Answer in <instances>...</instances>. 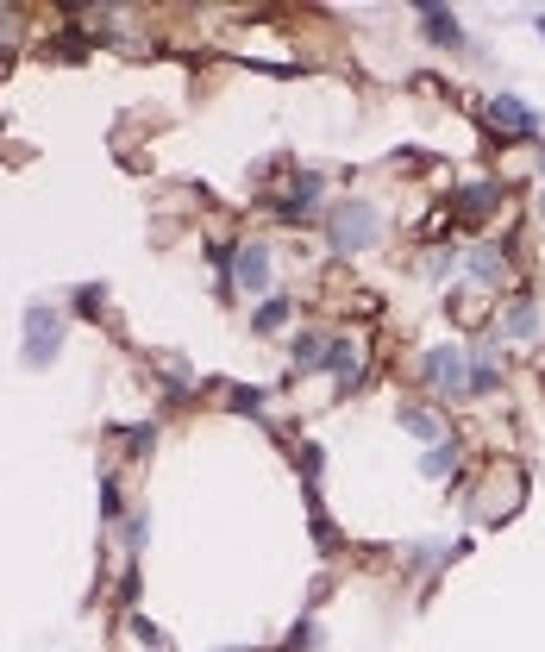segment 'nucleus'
<instances>
[{
    "mask_svg": "<svg viewBox=\"0 0 545 652\" xmlns=\"http://www.w3.org/2000/svg\"><path fill=\"white\" fill-rule=\"evenodd\" d=\"M376 239H383V207L376 201H345L333 214V245L345 251V258L351 251H370Z\"/></svg>",
    "mask_w": 545,
    "mask_h": 652,
    "instance_id": "1",
    "label": "nucleus"
},
{
    "mask_svg": "<svg viewBox=\"0 0 545 652\" xmlns=\"http://www.w3.org/2000/svg\"><path fill=\"white\" fill-rule=\"evenodd\" d=\"M57 352H63V320H57V308L32 301V308H26V364L38 370V364H51Z\"/></svg>",
    "mask_w": 545,
    "mask_h": 652,
    "instance_id": "2",
    "label": "nucleus"
},
{
    "mask_svg": "<svg viewBox=\"0 0 545 652\" xmlns=\"http://www.w3.org/2000/svg\"><path fill=\"white\" fill-rule=\"evenodd\" d=\"M420 377H426V389H433V395H464L470 389V364H464L458 345H433L426 364H420Z\"/></svg>",
    "mask_w": 545,
    "mask_h": 652,
    "instance_id": "3",
    "label": "nucleus"
},
{
    "mask_svg": "<svg viewBox=\"0 0 545 652\" xmlns=\"http://www.w3.org/2000/svg\"><path fill=\"white\" fill-rule=\"evenodd\" d=\"M489 126H508V138H527V132H539L533 107H520L514 95H495V101H489Z\"/></svg>",
    "mask_w": 545,
    "mask_h": 652,
    "instance_id": "4",
    "label": "nucleus"
},
{
    "mask_svg": "<svg viewBox=\"0 0 545 652\" xmlns=\"http://www.w3.org/2000/svg\"><path fill=\"white\" fill-rule=\"evenodd\" d=\"M239 289L245 295H264L270 289V251L264 245H245L239 251Z\"/></svg>",
    "mask_w": 545,
    "mask_h": 652,
    "instance_id": "5",
    "label": "nucleus"
},
{
    "mask_svg": "<svg viewBox=\"0 0 545 652\" xmlns=\"http://www.w3.org/2000/svg\"><path fill=\"white\" fill-rule=\"evenodd\" d=\"M495 201H502V182H464V189H458V214L464 220H483Z\"/></svg>",
    "mask_w": 545,
    "mask_h": 652,
    "instance_id": "6",
    "label": "nucleus"
},
{
    "mask_svg": "<svg viewBox=\"0 0 545 652\" xmlns=\"http://www.w3.org/2000/svg\"><path fill=\"white\" fill-rule=\"evenodd\" d=\"M314 201H320V176H301L295 189H289V201H282V220H301Z\"/></svg>",
    "mask_w": 545,
    "mask_h": 652,
    "instance_id": "7",
    "label": "nucleus"
},
{
    "mask_svg": "<svg viewBox=\"0 0 545 652\" xmlns=\"http://www.w3.org/2000/svg\"><path fill=\"white\" fill-rule=\"evenodd\" d=\"M420 19H426V38H433V44H464V32H458V13H439V7H426Z\"/></svg>",
    "mask_w": 545,
    "mask_h": 652,
    "instance_id": "8",
    "label": "nucleus"
},
{
    "mask_svg": "<svg viewBox=\"0 0 545 652\" xmlns=\"http://www.w3.org/2000/svg\"><path fill=\"white\" fill-rule=\"evenodd\" d=\"M395 421L408 427L414 439H439L445 433V421H439V414H426V408H395Z\"/></svg>",
    "mask_w": 545,
    "mask_h": 652,
    "instance_id": "9",
    "label": "nucleus"
},
{
    "mask_svg": "<svg viewBox=\"0 0 545 652\" xmlns=\"http://www.w3.org/2000/svg\"><path fill=\"white\" fill-rule=\"evenodd\" d=\"M326 358H333V370L345 377V389L364 377V364H358V345H351V339H333V352H326Z\"/></svg>",
    "mask_w": 545,
    "mask_h": 652,
    "instance_id": "10",
    "label": "nucleus"
},
{
    "mask_svg": "<svg viewBox=\"0 0 545 652\" xmlns=\"http://www.w3.org/2000/svg\"><path fill=\"white\" fill-rule=\"evenodd\" d=\"M470 270H477V276H483L489 289H495V283H502V276H508V270H502V258H495L489 245H477V251H470Z\"/></svg>",
    "mask_w": 545,
    "mask_h": 652,
    "instance_id": "11",
    "label": "nucleus"
},
{
    "mask_svg": "<svg viewBox=\"0 0 545 652\" xmlns=\"http://www.w3.org/2000/svg\"><path fill=\"white\" fill-rule=\"evenodd\" d=\"M502 326H508L514 339H527V333H533V301H514V308L502 314Z\"/></svg>",
    "mask_w": 545,
    "mask_h": 652,
    "instance_id": "12",
    "label": "nucleus"
},
{
    "mask_svg": "<svg viewBox=\"0 0 545 652\" xmlns=\"http://www.w3.org/2000/svg\"><path fill=\"white\" fill-rule=\"evenodd\" d=\"M495 383H502V370H495L489 358H477V364H470V395H489Z\"/></svg>",
    "mask_w": 545,
    "mask_h": 652,
    "instance_id": "13",
    "label": "nucleus"
},
{
    "mask_svg": "<svg viewBox=\"0 0 545 652\" xmlns=\"http://www.w3.org/2000/svg\"><path fill=\"white\" fill-rule=\"evenodd\" d=\"M282 320H289V301H264V308H257V333H270Z\"/></svg>",
    "mask_w": 545,
    "mask_h": 652,
    "instance_id": "14",
    "label": "nucleus"
},
{
    "mask_svg": "<svg viewBox=\"0 0 545 652\" xmlns=\"http://www.w3.org/2000/svg\"><path fill=\"white\" fill-rule=\"evenodd\" d=\"M458 464V446H445V452H426V477H445Z\"/></svg>",
    "mask_w": 545,
    "mask_h": 652,
    "instance_id": "15",
    "label": "nucleus"
},
{
    "mask_svg": "<svg viewBox=\"0 0 545 652\" xmlns=\"http://www.w3.org/2000/svg\"><path fill=\"white\" fill-rule=\"evenodd\" d=\"M132 634H138V646H151V652L163 646V634H157V627H151L145 615H132Z\"/></svg>",
    "mask_w": 545,
    "mask_h": 652,
    "instance_id": "16",
    "label": "nucleus"
},
{
    "mask_svg": "<svg viewBox=\"0 0 545 652\" xmlns=\"http://www.w3.org/2000/svg\"><path fill=\"white\" fill-rule=\"evenodd\" d=\"M151 439H157V427L145 421V427H132V439H126V446H132V452H151Z\"/></svg>",
    "mask_w": 545,
    "mask_h": 652,
    "instance_id": "17",
    "label": "nucleus"
},
{
    "mask_svg": "<svg viewBox=\"0 0 545 652\" xmlns=\"http://www.w3.org/2000/svg\"><path fill=\"white\" fill-rule=\"evenodd\" d=\"M452 264H458L452 251H433V258H426V270H433V276H452Z\"/></svg>",
    "mask_w": 545,
    "mask_h": 652,
    "instance_id": "18",
    "label": "nucleus"
}]
</instances>
